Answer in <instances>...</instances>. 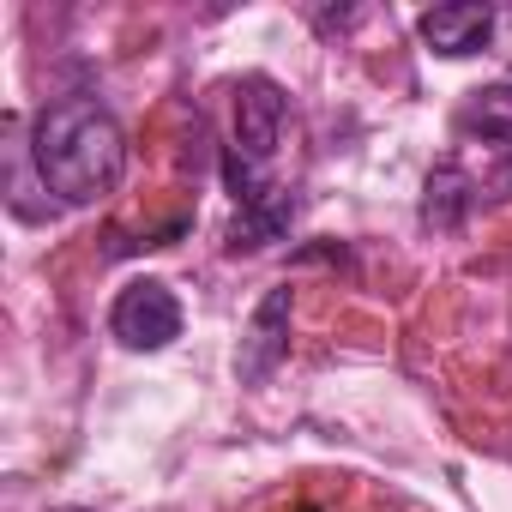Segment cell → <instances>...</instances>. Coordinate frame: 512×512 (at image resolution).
Returning <instances> with one entry per match:
<instances>
[{"label":"cell","instance_id":"obj_1","mask_svg":"<svg viewBox=\"0 0 512 512\" xmlns=\"http://www.w3.org/2000/svg\"><path fill=\"white\" fill-rule=\"evenodd\" d=\"M31 157L61 205H97L127 175V133L97 97H61L37 115Z\"/></svg>","mask_w":512,"mask_h":512},{"label":"cell","instance_id":"obj_2","mask_svg":"<svg viewBox=\"0 0 512 512\" xmlns=\"http://www.w3.org/2000/svg\"><path fill=\"white\" fill-rule=\"evenodd\" d=\"M109 332L127 344V350H169L181 338V302L169 284L157 278H133L115 308H109Z\"/></svg>","mask_w":512,"mask_h":512},{"label":"cell","instance_id":"obj_3","mask_svg":"<svg viewBox=\"0 0 512 512\" xmlns=\"http://www.w3.org/2000/svg\"><path fill=\"white\" fill-rule=\"evenodd\" d=\"M284 127H290V103L272 79H241L235 85V157H247L253 169H266L284 145Z\"/></svg>","mask_w":512,"mask_h":512},{"label":"cell","instance_id":"obj_4","mask_svg":"<svg viewBox=\"0 0 512 512\" xmlns=\"http://www.w3.org/2000/svg\"><path fill=\"white\" fill-rule=\"evenodd\" d=\"M290 314H296V302H290V284H278V290H266V302L253 308V326H247V338H241V356H235V374L247 380V386H260L278 362H284V350H290Z\"/></svg>","mask_w":512,"mask_h":512},{"label":"cell","instance_id":"obj_5","mask_svg":"<svg viewBox=\"0 0 512 512\" xmlns=\"http://www.w3.org/2000/svg\"><path fill=\"white\" fill-rule=\"evenodd\" d=\"M494 13L488 7H464V0H452V7H434V13H422V43L434 49V55H446V61H464V55H476V49H488V37H494Z\"/></svg>","mask_w":512,"mask_h":512},{"label":"cell","instance_id":"obj_6","mask_svg":"<svg viewBox=\"0 0 512 512\" xmlns=\"http://www.w3.org/2000/svg\"><path fill=\"white\" fill-rule=\"evenodd\" d=\"M296 223V193L290 187H266L260 199L235 205V223H229V253H260L272 241H284Z\"/></svg>","mask_w":512,"mask_h":512},{"label":"cell","instance_id":"obj_7","mask_svg":"<svg viewBox=\"0 0 512 512\" xmlns=\"http://www.w3.org/2000/svg\"><path fill=\"white\" fill-rule=\"evenodd\" d=\"M458 127L488 139V145H512V79H494V85L470 91V103L458 109Z\"/></svg>","mask_w":512,"mask_h":512},{"label":"cell","instance_id":"obj_8","mask_svg":"<svg viewBox=\"0 0 512 512\" xmlns=\"http://www.w3.org/2000/svg\"><path fill=\"white\" fill-rule=\"evenodd\" d=\"M464 211H470V175L458 163H440L422 187V223L428 229H458Z\"/></svg>","mask_w":512,"mask_h":512}]
</instances>
